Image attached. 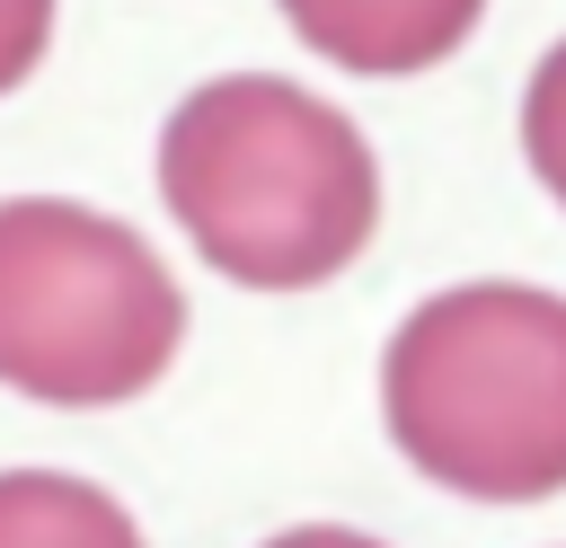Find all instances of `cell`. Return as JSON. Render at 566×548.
I'll return each mask as SVG.
<instances>
[{"instance_id": "obj_1", "label": "cell", "mask_w": 566, "mask_h": 548, "mask_svg": "<svg viewBox=\"0 0 566 548\" xmlns=\"http://www.w3.org/2000/svg\"><path fill=\"white\" fill-rule=\"evenodd\" d=\"M159 194L212 274L248 292H310L371 247L380 168L327 97L230 71L203 80L159 133Z\"/></svg>"}, {"instance_id": "obj_2", "label": "cell", "mask_w": 566, "mask_h": 548, "mask_svg": "<svg viewBox=\"0 0 566 548\" xmlns=\"http://www.w3.org/2000/svg\"><path fill=\"white\" fill-rule=\"evenodd\" d=\"M389 442L469 504L566 495V301L539 283H451L380 354Z\"/></svg>"}, {"instance_id": "obj_3", "label": "cell", "mask_w": 566, "mask_h": 548, "mask_svg": "<svg viewBox=\"0 0 566 548\" xmlns=\"http://www.w3.org/2000/svg\"><path fill=\"white\" fill-rule=\"evenodd\" d=\"M186 336V292L142 230L62 194L0 203V389L44 407L142 398Z\"/></svg>"}, {"instance_id": "obj_4", "label": "cell", "mask_w": 566, "mask_h": 548, "mask_svg": "<svg viewBox=\"0 0 566 548\" xmlns=\"http://www.w3.org/2000/svg\"><path fill=\"white\" fill-rule=\"evenodd\" d=\"M292 35L310 53H327L336 71H363V80H407V71H433L451 62L486 0H283Z\"/></svg>"}, {"instance_id": "obj_5", "label": "cell", "mask_w": 566, "mask_h": 548, "mask_svg": "<svg viewBox=\"0 0 566 548\" xmlns=\"http://www.w3.org/2000/svg\"><path fill=\"white\" fill-rule=\"evenodd\" d=\"M0 548H142L133 513L62 468H0Z\"/></svg>"}, {"instance_id": "obj_6", "label": "cell", "mask_w": 566, "mask_h": 548, "mask_svg": "<svg viewBox=\"0 0 566 548\" xmlns=\"http://www.w3.org/2000/svg\"><path fill=\"white\" fill-rule=\"evenodd\" d=\"M522 159H531V177L566 203V35L539 53V71H531V88H522Z\"/></svg>"}, {"instance_id": "obj_7", "label": "cell", "mask_w": 566, "mask_h": 548, "mask_svg": "<svg viewBox=\"0 0 566 548\" xmlns=\"http://www.w3.org/2000/svg\"><path fill=\"white\" fill-rule=\"evenodd\" d=\"M53 44V0H0V97L44 62Z\"/></svg>"}, {"instance_id": "obj_8", "label": "cell", "mask_w": 566, "mask_h": 548, "mask_svg": "<svg viewBox=\"0 0 566 548\" xmlns=\"http://www.w3.org/2000/svg\"><path fill=\"white\" fill-rule=\"evenodd\" d=\"M265 548H380V539H363V530H336V521H310V530H283V539H265Z\"/></svg>"}]
</instances>
